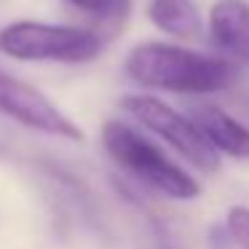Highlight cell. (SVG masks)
<instances>
[{"instance_id":"1","label":"cell","mask_w":249,"mask_h":249,"mask_svg":"<svg viewBox=\"0 0 249 249\" xmlns=\"http://www.w3.org/2000/svg\"><path fill=\"white\" fill-rule=\"evenodd\" d=\"M126 72L140 86L174 94H212L233 83L231 62L169 43H142L126 59Z\"/></svg>"},{"instance_id":"2","label":"cell","mask_w":249,"mask_h":249,"mask_svg":"<svg viewBox=\"0 0 249 249\" xmlns=\"http://www.w3.org/2000/svg\"><path fill=\"white\" fill-rule=\"evenodd\" d=\"M102 142L115 163H121L131 177L150 185L153 190H161L163 196L177 201H190L201 193L198 182L188 172L172 163L147 137H142L131 126L107 121L102 129Z\"/></svg>"},{"instance_id":"3","label":"cell","mask_w":249,"mask_h":249,"mask_svg":"<svg viewBox=\"0 0 249 249\" xmlns=\"http://www.w3.org/2000/svg\"><path fill=\"white\" fill-rule=\"evenodd\" d=\"M0 51L22 62H91L102 51V38L81 27L14 22L0 30Z\"/></svg>"},{"instance_id":"4","label":"cell","mask_w":249,"mask_h":249,"mask_svg":"<svg viewBox=\"0 0 249 249\" xmlns=\"http://www.w3.org/2000/svg\"><path fill=\"white\" fill-rule=\"evenodd\" d=\"M121 107L134 115L142 126L163 137L179 156H185L201 172H217L220 169V153L209 145V140L201 134V129L190 118H185L182 113L169 107L166 102L156 97H145V94H131V97L121 99Z\"/></svg>"},{"instance_id":"5","label":"cell","mask_w":249,"mask_h":249,"mask_svg":"<svg viewBox=\"0 0 249 249\" xmlns=\"http://www.w3.org/2000/svg\"><path fill=\"white\" fill-rule=\"evenodd\" d=\"M0 113L19 121L22 126L43 131V134L83 140L81 126L72 124L46 94H40L35 86L8 75V72H0Z\"/></svg>"},{"instance_id":"6","label":"cell","mask_w":249,"mask_h":249,"mask_svg":"<svg viewBox=\"0 0 249 249\" xmlns=\"http://www.w3.org/2000/svg\"><path fill=\"white\" fill-rule=\"evenodd\" d=\"M212 38L222 51L249 62V6L244 0H217L209 14Z\"/></svg>"},{"instance_id":"7","label":"cell","mask_w":249,"mask_h":249,"mask_svg":"<svg viewBox=\"0 0 249 249\" xmlns=\"http://www.w3.org/2000/svg\"><path fill=\"white\" fill-rule=\"evenodd\" d=\"M193 124L209 140L217 153H228L233 158H249V129L214 105H201L193 110Z\"/></svg>"},{"instance_id":"8","label":"cell","mask_w":249,"mask_h":249,"mask_svg":"<svg viewBox=\"0 0 249 249\" xmlns=\"http://www.w3.org/2000/svg\"><path fill=\"white\" fill-rule=\"evenodd\" d=\"M147 17L174 38H196L201 33V17L190 0H150Z\"/></svg>"},{"instance_id":"9","label":"cell","mask_w":249,"mask_h":249,"mask_svg":"<svg viewBox=\"0 0 249 249\" xmlns=\"http://www.w3.org/2000/svg\"><path fill=\"white\" fill-rule=\"evenodd\" d=\"M70 3L107 24H121L131 8V0H70Z\"/></svg>"},{"instance_id":"10","label":"cell","mask_w":249,"mask_h":249,"mask_svg":"<svg viewBox=\"0 0 249 249\" xmlns=\"http://www.w3.org/2000/svg\"><path fill=\"white\" fill-rule=\"evenodd\" d=\"M228 231L233 241L241 244V249H249V209L247 206H231L228 212Z\"/></svg>"}]
</instances>
